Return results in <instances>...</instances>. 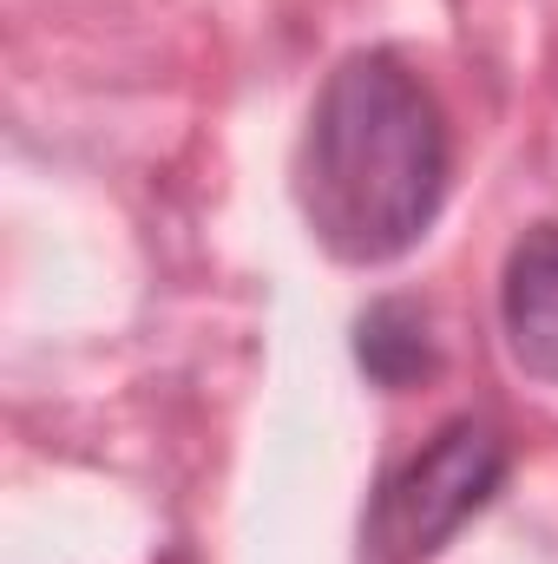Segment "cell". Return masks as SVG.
I'll use <instances>...</instances> for the list:
<instances>
[{
  "label": "cell",
  "mask_w": 558,
  "mask_h": 564,
  "mask_svg": "<svg viewBox=\"0 0 558 564\" xmlns=\"http://www.w3.org/2000/svg\"><path fill=\"white\" fill-rule=\"evenodd\" d=\"M453 177V139L395 53H348L302 139V217L342 263H395L433 230Z\"/></svg>",
  "instance_id": "obj_1"
},
{
  "label": "cell",
  "mask_w": 558,
  "mask_h": 564,
  "mask_svg": "<svg viewBox=\"0 0 558 564\" xmlns=\"http://www.w3.org/2000/svg\"><path fill=\"white\" fill-rule=\"evenodd\" d=\"M513 446L480 414L447 421L415 459H401L368 512V552L375 564H427L500 486H506Z\"/></svg>",
  "instance_id": "obj_2"
},
{
  "label": "cell",
  "mask_w": 558,
  "mask_h": 564,
  "mask_svg": "<svg viewBox=\"0 0 558 564\" xmlns=\"http://www.w3.org/2000/svg\"><path fill=\"white\" fill-rule=\"evenodd\" d=\"M500 322L519 375L558 388V224H539L513 243L500 276Z\"/></svg>",
  "instance_id": "obj_3"
},
{
  "label": "cell",
  "mask_w": 558,
  "mask_h": 564,
  "mask_svg": "<svg viewBox=\"0 0 558 564\" xmlns=\"http://www.w3.org/2000/svg\"><path fill=\"white\" fill-rule=\"evenodd\" d=\"M355 361L375 388H415L440 368V348H433V328H427V308L408 295H382L368 302V315L355 322Z\"/></svg>",
  "instance_id": "obj_4"
}]
</instances>
